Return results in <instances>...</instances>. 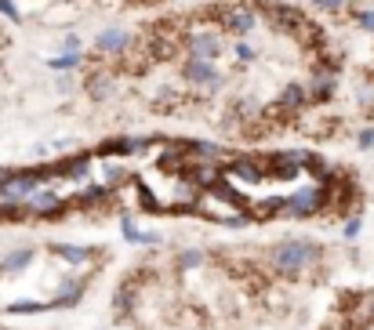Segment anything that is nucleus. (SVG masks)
<instances>
[{
	"label": "nucleus",
	"instance_id": "nucleus-30",
	"mask_svg": "<svg viewBox=\"0 0 374 330\" xmlns=\"http://www.w3.org/2000/svg\"><path fill=\"white\" fill-rule=\"evenodd\" d=\"M123 178H128V174H123L120 163H106V185H113V189H116V185H120Z\"/></svg>",
	"mask_w": 374,
	"mask_h": 330
},
{
	"label": "nucleus",
	"instance_id": "nucleus-21",
	"mask_svg": "<svg viewBox=\"0 0 374 330\" xmlns=\"http://www.w3.org/2000/svg\"><path fill=\"white\" fill-rule=\"evenodd\" d=\"M135 298H138V294H131V287L123 283L120 291L113 294V316H116V319H128L131 308H135Z\"/></svg>",
	"mask_w": 374,
	"mask_h": 330
},
{
	"label": "nucleus",
	"instance_id": "nucleus-28",
	"mask_svg": "<svg viewBox=\"0 0 374 330\" xmlns=\"http://www.w3.org/2000/svg\"><path fill=\"white\" fill-rule=\"evenodd\" d=\"M360 229H363V218L352 214V218H345V225H342V236H345V240H356Z\"/></svg>",
	"mask_w": 374,
	"mask_h": 330
},
{
	"label": "nucleus",
	"instance_id": "nucleus-1",
	"mask_svg": "<svg viewBox=\"0 0 374 330\" xmlns=\"http://www.w3.org/2000/svg\"><path fill=\"white\" fill-rule=\"evenodd\" d=\"M320 261H323V247L313 240H280L269 247V269L287 276V280L313 273Z\"/></svg>",
	"mask_w": 374,
	"mask_h": 330
},
{
	"label": "nucleus",
	"instance_id": "nucleus-2",
	"mask_svg": "<svg viewBox=\"0 0 374 330\" xmlns=\"http://www.w3.org/2000/svg\"><path fill=\"white\" fill-rule=\"evenodd\" d=\"M255 8L276 33H287V36H305L309 33V15L295 4H287V0H262V4H255Z\"/></svg>",
	"mask_w": 374,
	"mask_h": 330
},
{
	"label": "nucleus",
	"instance_id": "nucleus-3",
	"mask_svg": "<svg viewBox=\"0 0 374 330\" xmlns=\"http://www.w3.org/2000/svg\"><path fill=\"white\" fill-rule=\"evenodd\" d=\"M211 18H218V29L229 33V36H236V40H243L247 33H255L258 22H262L258 8L247 4V0H233V4H225V8H215Z\"/></svg>",
	"mask_w": 374,
	"mask_h": 330
},
{
	"label": "nucleus",
	"instance_id": "nucleus-16",
	"mask_svg": "<svg viewBox=\"0 0 374 330\" xmlns=\"http://www.w3.org/2000/svg\"><path fill=\"white\" fill-rule=\"evenodd\" d=\"M88 95H91V102H106L113 91H116V80L109 76V69H95V73H88Z\"/></svg>",
	"mask_w": 374,
	"mask_h": 330
},
{
	"label": "nucleus",
	"instance_id": "nucleus-17",
	"mask_svg": "<svg viewBox=\"0 0 374 330\" xmlns=\"http://www.w3.org/2000/svg\"><path fill=\"white\" fill-rule=\"evenodd\" d=\"M84 287H88L84 280H66L58 287V294L48 301V308H73L80 298H84Z\"/></svg>",
	"mask_w": 374,
	"mask_h": 330
},
{
	"label": "nucleus",
	"instance_id": "nucleus-14",
	"mask_svg": "<svg viewBox=\"0 0 374 330\" xmlns=\"http://www.w3.org/2000/svg\"><path fill=\"white\" fill-rule=\"evenodd\" d=\"M313 102H309V91L305 84H283L280 88V98H276V109H283L287 116H295V113H305Z\"/></svg>",
	"mask_w": 374,
	"mask_h": 330
},
{
	"label": "nucleus",
	"instance_id": "nucleus-20",
	"mask_svg": "<svg viewBox=\"0 0 374 330\" xmlns=\"http://www.w3.org/2000/svg\"><path fill=\"white\" fill-rule=\"evenodd\" d=\"M29 261H33V251H29V247H22V251H11L4 261H0V273H4V276H15V273H22Z\"/></svg>",
	"mask_w": 374,
	"mask_h": 330
},
{
	"label": "nucleus",
	"instance_id": "nucleus-15",
	"mask_svg": "<svg viewBox=\"0 0 374 330\" xmlns=\"http://www.w3.org/2000/svg\"><path fill=\"white\" fill-rule=\"evenodd\" d=\"M48 251H51L55 258H62L66 265H91V261L98 258L95 247H76V243H51Z\"/></svg>",
	"mask_w": 374,
	"mask_h": 330
},
{
	"label": "nucleus",
	"instance_id": "nucleus-7",
	"mask_svg": "<svg viewBox=\"0 0 374 330\" xmlns=\"http://www.w3.org/2000/svg\"><path fill=\"white\" fill-rule=\"evenodd\" d=\"M156 142H163V138H160V135H113V138H106V142L95 149V156H102V160L138 156V153H145L149 146H156Z\"/></svg>",
	"mask_w": 374,
	"mask_h": 330
},
{
	"label": "nucleus",
	"instance_id": "nucleus-11",
	"mask_svg": "<svg viewBox=\"0 0 374 330\" xmlns=\"http://www.w3.org/2000/svg\"><path fill=\"white\" fill-rule=\"evenodd\" d=\"M91 160L95 153H69L62 160H51V178H66V181H88L91 178Z\"/></svg>",
	"mask_w": 374,
	"mask_h": 330
},
{
	"label": "nucleus",
	"instance_id": "nucleus-19",
	"mask_svg": "<svg viewBox=\"0 0 374 330\" xmlns=\"http://www.w3.org/2000/svg\"><path fill=\"white\" fill-rule=\"evenodd\" d=\"M80 66H84V51H62V55L48 58V69L51 73H73Z\"/></svg>",
	"mask_w": 374,
	"mask_h": 330
},
{
	"label": "nucleus",
	"instance_id": "nucleus-26",
	"mask_svg": "<svg viewBox=\"0 0 374 330\" xmlns=\"http://www.w3.org/2000/svg\"><path fill=\"white\" fill-rule=\"evenodd\" d=\"M309 4H313V11H320V15H342L349 0H309Z\"/></svg>",
	"mask_w": 374,
	"mask_h": 330
},
{
	"label": "nucleus",
	"instance_id": "nucleus-9",
	"mask_svg": "<svg viewBox=\"0 0 374 330\" xmlns=\"http://www.w3.org/2000/svg\"><path fill=\"white\" fill-rule=\"evenodd\" d=\"M222 178L258 185V181L269 178V163H265V160H255V156H233V160H222Z\"/></svg>",
	"mask_w": 374,
	"mask_h": 330
},
{
	"label": "nucleus",
	"instance_id": "nucleus-10",
	"mask_svg": "<svg viewBox=\"0 0 374 330\" xmlns=\"http://www.w3.org/2000/svg\"><path fill=\"white\" fill-rule=\"evenodd\" d=\"M135 33L131 29H120V26H109V29H102L98 36H95V51L102 55V58H123V55H128L131 48H135Z\"/></svg>",
	"mask_w": 374,
	"mask_h": 330
},
{
	"label": "nucleus",
	"instance_id": "nucleus-22",
	"mask_svg": "<svg viewBox=\"0 0 374 330\" xmlns=\"http://www.w3.org/2000/svg\"><path fill=\"white\" fill-rule=\"evenodd\" d=\"M203 261H207V251H200V247H185V251H178V258H175V265H178L182 273L200 269Z\"/></svg>",
	"mask_w": 374,
	"mask_h": 330
},
{
	"label": "nucleus",
	"instance_id": "nucleus-12",
	"mask_svg": "<svg viewBox=\"0 0 374 330\" xmlns=\"http://www.w3.org/2000/svg\"><path fill=\"white\" fill-rule=\"evenodd\" d=\"M26 211H29V218H62L66 214V203H62V196L51 193V189H36L26 200Z\"/></svg>",
	"mask_w": 374,
	"mask_h": 330
},
{
	"label": "nucleus",
	"instance_id": "nucleus-4",
	"mask_svg": "<svg viewBox=\"0 0 374 330\" xmlns=\"http://www.w3.org/2000/svg\"><path fill=\"white\" fill-rule=\"evenodd\" d=\"M323 207H327V189H323L320 181L302 185V189H295L290 196L280 200V214H283V218H295V221L313 218V214H320Z\"/></svg>",
	"mask_w": 374,
	"mask_h": 330
},
{
	"label": "nucleus",
	"instance_id": "nucleus-5",
	"mask_svg": "<svg viewBox=\"0 0 374 330\" xmlns=\"http://www.w3.org/2000/svg\"><path fill=\"white\" fill-rule=\"evenodd\" d=\"M338 88H342V66L335 58H320L313 66V73H309V80H305L309 102H313V106H323V102H330L338 95Z\"/></svg>",
	"mask_w": 374,
	"mask_h": 330
},
{
	"label": "nucleus",
	"instance_id": "nucleus-8",
	"mask_svg": "<svg viewBox=\"0 0 374 330\" xmlns=\"http://www.w3.org/2000/svg\"><path fill=\"white\" fill-rule=\"evenodd\" d=\"M225 51V40H222V29L218 26H193L185 33V55L193 58H218Z\"/></svg>",
	"mask_w": 374,
	"mask_h": 330
},
{
	"label": "nucleus",
	"instance_id": "nucleus-31",
	"mask_svg": "<svg viewBox=\"0 0 374 330\" xmlns=\"http://www.w3.org/2000/svg\"><path fill=\"white\" fill-rule=\"evenodd\" d=\"M160 240H163L160 233H142V229H138V236H135V243H142V247H160Z\"/></svg>",
	"mask_w": 374,
	"mask_h": 330
},
{
	"label": "nucleus",
	"instance_id": "nucleus-6",
	"mask_svg": "<svg viewBox=\"0 0 374 330\" xmlns=\"http://www.w3.org/2000/svg\"><path fill=\"white\" fill-rule=\"evenodd\" d=\"M182 76H185V84H189L193 91H203V95H211V91H218V88L225 84L222 69L215 66L211 58H193V55H185Z\"/></svg>",
	"mask_w": 374,
	"mask_h": 330
},
{
	"label": "nucleus",
	"instance_id": "nucleus-33",
	"mask_svg": "<svg viewBox=\"0 0 374 330\" xmlns=\"http://www.w3.org/2000/svg\"><path fill=\"white\" fill-rule=\"evenodd\" d=\"M356 146H360V149H370V146H374V128H363V131L356 135Z\"/></svg>",
	"mask_w": 374,
	"mask_h": 330
},
{
	"label": "nucleus",
	"instance_id": "nucleus-24",
	"mask_svg": "<svg viewBox=\"0 0 374 330\" xmlns=\"http://www.w3.org/2000/svg\"><path fill=\"white\" fill-rule=\"evenodd\" d=\"M8 312L11 316H36V312H48V301H11Z\"/></svg>",
	"mask_w": 374,
	"mask_h": 330
},
{
	"label": "nucleus",
	"instance_id": "nucleus-18",
	"mask_svg": "<svg viewBox=\"0 0 374 330\" xmlns=\"http://www.w3.org/2000/svg\"><path fill=\"white\" fill-rule=\"evenodd\" d=\"M258 113H262V106H258L255 95H240V98L229 102V120L233 123H247V120H255Z\"/></svg>",
	"mask_w": 374,
	"mask_h": 330
},
{
	"label": "nucleus",
	"instance_id": "nucleus-23",
	"mask_svg": "<svg viewBox=\"0 0 374 330\" xmlns=\"http://www.w3.org/2000/svg\"><path fill=\"white\" fill-rule=\"evenodd\" d=\"M135 196H138V203H142L138 211H149V214L163 211V207H160V200L153 196V189H149V185H145V181H135Z\"/></svg>",
	"mask_w": 374,
	"mask_h": 330
},
{
	"label": "nucleus",
	"instance_id": "nucleus-25",
	"mask_svg": "<svg viewBox=\"0 0 374 330\" xmlns=\"http://www.w3.org/2000/svg\"><path fill=\"white\" fill-rule=\"evenodd\" d=\"M233 55H236L240 66H255V62H258V48L243 44V40H236V44H233Z\"/></svg>",
	"mask_w": 374,
	"mask_h": 330
},
{
	"label": "nucleus",
	"instance_id": "nucleus-32",
	"mask_svg": "<svg viewBox=\"0 0 374 330\" xmlns=\"http://www.w3.org/2000/svg\"><path fill=\"white\" fill-rule=\"evenodd\" d=\"M62 51H84V40H80L76 33H69L66 40H62Z\"/></svg>",
	"mask_w": 374,
	"mask_h": 330
},
{
	"label": "nucleus",
	"instance_id": "nucleus-29",
	"mask_svg": "<svg viewBox=\"0 0 374 330\" xmlns=\"http://www.w3.org/2000/svg\"><path fill=\"white\" fill-rule=\"evenodd\" d=\"M0 15H4L8 22H22V11H18L15 0H0Z\"/></svg>",
	"mask_w": 374,
	"mask_h": 330
},
{
	"label": "nucleus",
	"instance_id": "nucleus-13",
	"mask_svg": "<svg viewBox=\"0 0 374 330\" xmlns=\"http://www.w3.org/2000/svg\"><path fill=\"white\" fill-rule=\"evenodd\" d=\"M109 200H113V185H106V181H88L84 189L73 196V207H76V211H95V207H109Z\"/></svg>",
	"mask_w": 374,
	"mask_h": 330
},
{
	"label": "nucleus",
	"instance_id": "nucleus-27",
	"mask_svg": "<svg viewBox=\"0 0 374 330\" xmlns=\"http://www.w3.org/2000/svg\"><path fill=\"white\" fill-rule=\"evenodd\" d=\"M352 22H356L363 33H374V8H356L352 11Z\"/></svg>",
	"mask_w": 374,
	"mask_h": 330
},
{
	"label": "nucleus",
	"instance_id": "nucleus-34",
	"mask_svg": "<svg viewBox=\"0 0 374 330\" xmlns=\"http://www.w3.org/2000/svg\"><path fill=\"white\" fill-rule=\"evenodd\" d=\"M367 316L374 319V298H367Z\"/></svg>",
	"mask_w": 374,
	"mask_h": 330
}]
</instances>
